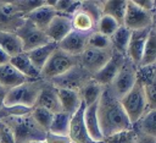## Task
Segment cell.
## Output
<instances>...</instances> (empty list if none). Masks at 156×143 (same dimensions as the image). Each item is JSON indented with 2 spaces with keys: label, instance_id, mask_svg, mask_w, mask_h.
<instances>
[{
  "label": "cell",
  "instance_id": "1",
  "mask_svg": "<svg viewBox=\"0 0 156 143\" xmlns=\"http://www.w3.org/2000/svg\"><path fill=\"white\" fill-rule=\"evenodd\" d=\"M96 115L104 138L116 132L133 128V125L128 120L119 103V99L112 93L110 87H104V90L98 100Z\"/></svg>",
  "mask_w": 156,
  "mask_h": 143
},
{
  "label": "cell",
  "instance_id": "2",
  "mask_svg": "<svg viewBox=\"0 0 156 143\" xmlns=\"http://www.w3.org/2000/svg\"><path fill=\"white\" fill-rule=\"evenodd\" d=\"M11 128L15 143H30L44 141L46 132H44L32 119L30 114L23 116H4L0 117Z\"/></svg>",
  "mask_w": 156,
  "mask_h": 143
},
{
  "label": "cell",
  "instance_id": "3",
  "mask_svg": "<svg viewBox=\"0 0 156 143\" xmlns=\"http://www.w3.org/2000/svg\"><path fill=\"white\" fill-rule=\"evenodd\" d=\"M45 81L38 79V81H27L15 88H11L7 90L5 97L4 106H11V105H22L29 109H33L35 106L37 99L39 97V93L44 86Z\"/></svg>",
  "mask_w": 156,
  "mask_h": 143
},
{
  "label": "cell",
  "instance_id": "4",
  "mask_svg": "<svg viewBox=\"0 0 156 143\" xmlns=\"http://www.w3.org/2000/svg\"><path fill=\"white\" fill-rule=\"evenodd\" d=\"M76 65H78V56L69 55L62 51L61 49L56 48L48 59L44 67L41 68L40 78L45 82H50L51 79L69 71Z\"/></svg>",
  "mask_w": 156,
  "mask_h": 143
},
{
  "label": "cell",
  "instance_id": "5",
  "mask_svg": "<svg viewBox=\"0 0 156 143\" xmlns=\"http://www.w3.org/2000/svg\"><path fill=\"white\" fill-rule=\"evenodd\" d=\"M119 103L132 125H134L145 112L149 111L144 88L138 82H135L130 90L119 99Z\"/></svg>",
  "mask_w": 156,
  "mask_h": 143
},
{
  "label": "cell",
  "instance_id": "6",
  "mask_svg": "<svg viewBox=\"0 0 156 143\" xmlns=\"http://www.w3.org/2000/svg\"><path fill=\"white\" fill-rule=\"evenodd\" d=\"M154 17L155 15L140 9L133 0L127 1V10L123 20V24L126 28H128L132 32L135 31H143L149 29L154 27Z\"/></svg>",
  "mask_w": 156,
  "mask_h": 143
},
{
  "label": "cell",
  "instance_id": "7",
  "mask_svg": "<svg viewBox=\"0 0 156 143\" xmlns=\"http://www.w3.org/2000/svg\"><path fill=\"white\" fill-rule=\"evenodd\" d=\"M136 67L127 56L124 59L123 65L121 66L119 71L117 72L115 79L112 81L110 89L112 90V93L121 99L123 95H126L130 88L135 84L136 82Z\"/></svg>",
  "mask_w": 156,
  "mask_h": 143
},
{
  "label": "cell",
  "instance_id": "8",
  "mask_svg": "<svg viewBox=\"0 0 156 143\" xmlns=\"http://www.w3.org/2000/svg\"><path fill=\"white\" fill-rule=\"evenodd\" d=\"M18 38L22 42L23 45V53L30 51L38 46H41L46 43H49V38L46 37L45 32L38 29L29 20L24 17L23 23L18 27V29L15 32Z\"/></svg>",
  "mask_w": 156,
  "mask_h": 143
},
{
  "label": "cell",
  "instance_id": "9",
  "mask_svg": "<svg viewBox=\"0 0 156 143\" xmlns=\"http://www.w3.org/2000/svg\"><path fill=\"white\" fill-rule=\"evenodd\" d=\"M90 78L91 76L87 71H84L78 64L74 67H72L69 71H67L66 73L51 79L49 83L52 84L55 88L73 89V90L79 92L80 88L84 86V83Z\"/></svg>",
  "mask_w": 156,
  "mask_h": 143
},
{
  "label": "cell",
  "instance_id": "10",
  "mask_svg": "<svg viewBox=\"0 0 156 143\" xmlns=\"http://www.w3.org/2000/svg\"><path fill=\"white\" fill-rule=\"evenodd\" d=\"M111 54H112V49L99 50V49L87 48L78 56V64L84 71H87L90 76H93L107 62Z\"/></svg>",
  "mask_w": 156,
  "mask_h": 143
},
{
  "label": "cell",
  "instance_id": "11",
  "mask_svg": "<svg viewBox=\"0 0 156 143\" xmlns=\"http://www.w3.org/2000/svg\"><path fill=\"white\" fill-rule=\"evenodd\" d=\"M124 59H126V55L112 49V54H111L110 59L107 60V62L95 75H93L91 78L102 87H110L112 81L115 79L117 72L119 71L121 66L123 65Z\"/></svg>",
  "mask_w": 156,
  "mask_h": 143
},
{
  "label": "cell",
  "instance_id": "12",
  "mask_svg": "<svg viewBox=\"0 0 156 143\" xmlns=\"http://www.w3.org/2000/svg\"><path fill=\"white\" fill-rule=\"evenodd\" d=\"M84 109L85 105L82 101L80 106L78 110L71 116V122H69V128H68V137L72 143H96L93 142L91 138L88 134V131L84 125Z\"/></svg>",
  "mask_w": 156,
  "mask_h": 143
},
{
  "label": "cell",
  "instance_id": "13",
  "mask_svg": "<svg viewBox=\"0 0 156 143\" xmlns=\"http://www.w3.org/2000/svg\"><path fill=\"white\" fill-rule=\"evenodd\" d=\"M90 33H82V32L72 29L57 44V48L61 49L62 51L69 54V55L79 56L87 49V43H88V35Z\"/></svg>",
  "mask_w": 156,
  "mask_h": 143
},
{
  "label": "cell",
  "instance_id": "14",
  "mask_svg": "<svg viewBox=\"0 0 156 143\" xmlns=\"http://www.w3.org/2000/svg\"><path fill=\"white\" fill-rule=\"evenodd\" d=\"M72 29L73 28H72L71 17L57 13L49 23L48 28L45 29V34L50 42L58 44Z\"/></svg>",
  "mask_w": 156,
  "mask_h": 143
},
{
  "label": "cell",
  "instance_id": "15",
  "mask_svg": "<svg viewBox=\"0 0 156 143\" xmlns=\"http://www.w3.org/2000/svg\"><path fill=\"white\" fill-rule=\"evenodd\" d=\"M151 28L132 32V35H130V40H129V44H128V49H127L126 56L135 66H139V64H140V60H141V56H143V51H144V46H145V43L147 40V37H149V33H150Z\"/></svg>",
  "mask_w": 156,
  "mask_h": 143
},
{
  "label": "cell",
  "instance_id": "16",
  "mask_svg": "<svg viewBox=\"0 0 156 143\" xmlns=\"http://www.w3.org/2000/svg\"><path fill=\"white\" fill-rule=\"evenodd\" d=\"M57 15L56 10L52 7L51 1H45L41 6L37 7L35 10H33L32 12H29L28 15H26L24 17L27 20H29L38 29L45 32V29L48 28L49 23L52 21V18Z\"/></svg>",
  "mask_w": 156,
  "mask_h": 143
},
{
  "label": "cell",
  "instance_id": "17",
  "mask_svg": "<svg viewBox=\"0 0 156 143\" xmlns=\"http://www.w3.org/2000/svg\"><path fill=\"white\" fill-rule=\"evenodd\" d=\"M35 106L46 109V110L51 111L52 114L62 111L61 105H60V100H58V97H57L56 88L52 84H50L49 82L44 83V86H43V88L39 93V97L37 99Z\"/></svg>",
  "mask_w": 156,
  "mask_h": 143
},
{
  "label": "cell",
  "instance_id": "18",
  "mask_svg": "<svg viewBox=\"0 0 156 143\" xmlns=\"http://www.w3.org/2000/svg\"><path fill=\"white\" fill-rule=\"evenodd\" d=\"M96 109H98V101L91 104V105H89V106H85L83 119H84L85 128H87L88 134L91 138V141L93 142H102L104 141V136H102L100 126H99Z\"/></svg>",
  "mask_w": 156,
  "mask_h": 143
},
{
  "label": "cell",
  "instance_id": "19",
  "mask_svg": "<svg viewBox=\"0 0 156 143\" xmlns=\"http://www.w3.org/2000/svg\"><path fill=\"white\" fill-rule=\"evenodd\" d=\"M56 92L62 111L73 115L82 104V98L79 92L73 89H65V88H56Z\"/></svg>",
  "mask_w": 156,
  "mask_h": 143
},
{
  "label": "cell",
  "instance_id": "20",
  "mask_svg": "<svg viewBox=\"0 0 156 143\" xmlns=\"http://www.w3.org/2000/svg\"><path fill=\"white\" fill-rule=\"evenodd\" d=\"M10 64L20 72L22 73L28 81H38L40 78V72L33 66L29 57L26 53H21L13 57L10 59Z\"/></svg>",
  "mask_w": 156,
  "mask_h": 143
},
{
  "label": "cell",
  "instance_id": "21",
  "mask_svg": "<svg viewBox=\"0 0 156 143\" xmlns=\"http://www.w3.org/2000/svg\"><path fill=\"white\" fill-rule=\"evenodd\" d=\"M27 81L28 79L22 73H20L10 62L0 66V86L2 88L9 90Z\"/></svg>",
  "mask_w": 156,
  "mask_h": 143
},
{
  "label": "cell",
  "instance_id": "22",
  "mask_svg": "<svg viewBox=\"0 0 156 143\" xmlns=\"http://www.w3.org/2000/svg\"><path fill=\"white\" fill-rule=\"evenodd\" d=\"M57 48V44L56 43H52V42H49L41 46H38L30 51H27V56L29 57L30 62L33 64V66L40 72L41 68L44 67V65L46 64L48 59L50 57V55L54 53V50Z\"/></svg>",
  "mask_w": 156,
  "mask_h": 143
},
{
  "label": "cell",
  "instance_id": "23",
  "mask_svg": "<svg viewBox=\"0 0 156 143\" xmlns=\"http://www.w3.org/2000/svg\"><path fill=\"white\" fill-rule=\"evenodd\" d=\"M101 13L107 15L112 18H115L119 26L123 24L126 10H127V1L123 0H107V1H100Z\"/></svg>",
  "mask_w": 156,
  "mask_h": 143
},
{
  "label": "cell",
  "instance_id": "24",
  "mask_svg": "<svg viewBox=\"0 0 156 143\" xmlns=\"http://www.w3.org/2000/svg\"><path fill=\"white\" fill-rule=\"evenodd\" d=\"M0 48L10 56L13 57L23 53V45L18 35L13 32L0 31Z\"/></svg>",
  "mask_w": 156,
  "mask_h": 143
},
{
  "label": "cell",
  "instance_id": "25",
  "mask_svg": "<svg viewBox=\"0 0 156 143\" xmlns=\"http://www.w3.org/2000/svg\"><path fill=\"white\" fill-rule=\"evenodd\" d=\"M71 22H72V28L82 33H91L95 31V26H96V21L80 7L77 12H74L71 16Z\"/></svg>",
  "mask_w": 156,
  "mask_h": 143
},
{
  "label": "cell",
  "instance_id": "26",
  "mask_svg": "<svg viewBox=\"0 0 156 143\" xmlns=\"http://www.w3.org/2000/svg\"><path fill=\"white\" fill-rule=\"evenodd\" d=\"M102 90H104V87L100 86L98 82H95L93 78H90L80 88L79 94H80V98H82V101L84 103V105L89 106L99 100Z\"/></svg>",
  "mask_w": 156,
  "mask_h": 143
},
{
  "label": "cell",
  "instance_id": "27",
  "mask_svg": "<svg viewBox=\"0 0 156 143\" xmlns=\"http://www.w3.org/2000/svg\"><path fill=\"white\" fill-rule=\"evenodd\" d=\"M155 117H156V109L149 110L133 125V128L136 131V133L156 137V120H155Z\"/></svg>",
  "mask_w": 156,
  "mask_h": 143
},
{
  "label": "cell",
  "instance_id": "28",
  "mask_svg": "<svg viewBox=\"0 0 156 143\" xmlns=\"http://www.w3.org/2000/svg\"><path fill=\"white\" fill-rule=\"evenodd\" d=\"M130 35H132V31H129L124 26H119L117 28V31L110 37L112 49L126 55L127 49H128V44L130 40Z\"/></svg>",
  "mask_w": 156,
  "mask_h": 143
},
{
  "label": "cell",
  "instance_id": "29",
  "mask_svg": "<svg viewBox=\"0 0 156 143\" xmlns=\"http://www.w3.org/2000/svg\"><path fill=\"white\" fill-rule=\"evenodd\" d=\"M155 62H156V31H155V27H152L149 33L147 40L145 43L139 66L154 65Z\"/></svg>",
  "mask_w": 156,
  "mask_h": 143
},
{
  "label": "cell",
  "instance_id": "30",
  "mask_svg": "<svg viewBox=\"0 0 156 143\" xmlns=\"http://www.w3.org/2000/svg\"><path fill=\"white\" fill-rule=\"evenodd\" d=\"M71 116L69 114L65 111H60L54 114L50 128L48 132L55 133V134H61V136H68V128H69V122H71Z\"/></svg>",
  "mask_w": 156,
  "mask_h": 143
},
{
  "label": "cell",
  "instance_id": "31",
  "mask_svg": "<svg viewBox=\"0 0 156 143\" xmlns=\"http://www.w3.org/2000/svg\"><path fill=\"white\" fill-rule=\"evenodd\" d=\"M30 116L35 121V123L44 132L49 131L51 121H52V117H54V114L51 111H49L46 109H43V108H39V106H34L30 110Z\"/></svg>",
  "mask_w": 156,
  "mask_h": 143
},
{
  "label": "cell",
  "instance_id": "32",
  "mask_svg": "<svg viewBox=\"0 0 156 143\" xmlns=\"http://www.w3.org/2000/svg\"><path fill=\"white\" fill-rule=\"evenodd\" d=\"M118 27H119V24H118V22L115 18H112V17H110L107 15H101L100 18L96 22L95 31L101 33L102 35L110 38L117 31Z\"/></svg>",
  "mask_w": 156,
  "mask_h": 143
},
{
  "label": "cell",
  "instance_id": "33",
  "mask_svg": "<svg viewBox=\"0 0 156 143\" xmlns=\"http://www.w3.org/2000/svg\"><path fill=\"white\" fill-rule=\"evenodd\" d=\"M138 133L134 128L116 132L104 138V143H136Z\"/></svg>",
  "mask_w": 156,
  "mask_h": 143
},
{
  "label": "cell",
  "instance_id": "34",
  "mask_svg": "<svg viewBox=\"0 0 156 143\" xmlns=\"http://www.w3.org/2000/svg\"><path fill=\"white\" fill-rule=\"evenodd\" d=\"M136 82L141 87L155 84V64L136 67Z\"/></svg>",
  "mask_w": 156,
  "mask_h": 143
},
{
  "label": "cell",
  "instance_id": "35",
  "mask_svg": "<svg viewBox=\"0 0 156 143\" xmlns=\"http://www.w3.org/2000/svg\"><path fill=\"white\" fill-rule=\"evenodd\" d=\"M82 1H73V0H56L51 1L52 7L56 10L57 13L65 15V16H72L74 12H77L80 7Z\"/></svg>",
  "mask_w": 156,
  "mask_h": 143
},
{
  "label": "cell",
  "instance_id": "36",
  "mask_svg": "<svg viewBox=\"0 0 156 143\" xmlns=\"http://www.w3.org/2000/svg\"><path fill=\"white\" fill-rule=\"evenodd\" d=\"M87 48H93V49H99V50H111V42L108 37L102 35L101 33L94 31L88 35V43Z\"/></svg>",
  "mask_w": 156,
  "mask_h": 143
},
{
  "label": "cell",
  "instance_id": "37",
  "mask_svg": "<svg viewBox=\"0 0 156 143\" xmlns=\"http://www.w3.org/2000/svg\"><path fill=\"white\" fill-rule=\"evenodd\" d=\"M13 2V5L16 6V9H17V11L21 13V15H23V16H26V15H28L29 12H32L33 10H35L37 7H39V6H41L45 1H34V0H22V1H12Z\"/></svg>",
  "mask_w": 156,
  "mask_h": 143
},
{
  "label": "cell",
  "instance_id": "38",
  "mask_svg": "<svg viewBox=\"0 0 156 143\" xmlns=\"http://www.w3.org/2000/svg\"><path fill=\"white\" fill-rule=\"evenodd\" d=\"M0 143H15L13 133L10 126L0 119Z\"/></svg>",
  "mask_w": 156,
  "mask_h": 143
},
{
  "label": "cell",
  "instance_id": "39",
  "mask_svg": "<svg viewBox=\"0 0 156 143\" xmlns=\"http://www.w3.org/2000/svg\"><path fill=\"white\" fill-rule=\"evenodd\" d=\"M44 143H72L68 136H61V134H55L51 132H46Z\"/></svg>",
  "mask_w": 156,
  "mask_h": 143
},
{
  "label": "cell",
  "instance_id": "40",
  "mask_svg": "<svg viewBox=\"0 0 156 143\" xmlns=\"http://www.w3.org/2000/svg\"><path fill=\"white\" fill-rule=\"evenodd\" d=\"M133 1H134V0H133ZM134 2H135V5H138L140 9H143V10H145V11H147V12L155 15V5H156V2H155L154 0H136V1H134Z\"/></svg>",
  "mask_w": 156,
  "mask_h": 143
},
{
  "label": "cell",
  "instance_id": "41",
  "mask_svg": "<svg viewBox=\"0 0 156 143\" xmlns=\"http://www.w3.org/2000/svg\"><path fill=\"white\" fill-rule=\"evenodd\" d=\"M136 143H156V137L138 133V137H136Z\"/></svg>",
  "mask_w": 156,
  "mask_h": 143
},
{
  "label": "cell",
  "instance_id": "42",
  "mask_svg": "<svg viewBox=\"0 0 156 143\" xmlns=\"http://www.w3.org/2000/svg\"><path fill=\"white\" fill-rule=\"evenodd\" d=\"M10 59H11V57L0 48V66L9 64V62H10Z\"/></svg>",
  "mask_w": 156,
  "mask_h": 143
},
{
  "label": "cell",
  "instance_id": "43",
  "mask_svg": "<svg viewBox=\"0 0 156 143\" xmlns=\"http://www.w3.org/2000/svg\"><path fill=\"white\" fill-rule=\"evenodd\" d=\"M6 93H7V89H5V88H2V87L0 86V111H1V109L4 108V103H5Z\"/></svg>",
  "mask_w": 156,
  "mask_h": 143
},
{
  "label": "cell",
  "instance_id": "44",
  "mask_svg": "<svg viewBox=\"0 0 156 143\" xmlns=\"http://www.w3.org/2000/svg\"><path fill=\"white\" fill-rule=\"evenodd\" d=\"M30 143H44V141H38V142H30Z\"/></svg>",
  "mask_w": 156,
  "mask_h": 143
},
{
  "label": "cell",
  "instance_id": "45",
  "mask_svg": "<svg viewBox=\"0 0 156 143\" xmlns=\"http://www.w3.org/2000/svg\"><path fill=\"white\" fill-rule=\"evenodd\" d=\"M96 143H104V141H102V142H96Z\"/></svg>",
  "mask_w": 156,
  "mask_h": 143
}]
</instances>
